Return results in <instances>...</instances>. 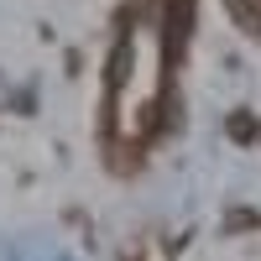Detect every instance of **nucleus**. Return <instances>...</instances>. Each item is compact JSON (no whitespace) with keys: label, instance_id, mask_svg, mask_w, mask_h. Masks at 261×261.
Listing matches in <instances>:
<instances>
[{"label":"nucleus","instance_id":"1","mask_svg":"<svg viewBox=\"0 0 261 261\" xmlns=\"http://www.w3.org/2000/svg\"><path fill=\"white\" fill-rule=\"evenodd\" d=\"M230 11L241 16V27H261V0H230Z\"/></svg>","mask_w":261,"mask_h":261}]
</instances>
